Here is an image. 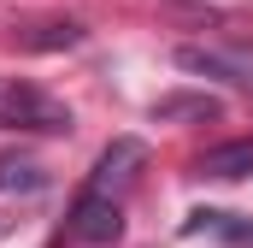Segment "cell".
<instances>
[{
    "instance_id": "6da1fadb",
    "label": "cell",
    "mask_w": 253,
    "mask_h": 248,
    "mask_svg": "<svg viewBox=\"0 0 253 248\" xmlns=\"http://www.w3.org/2000/svg\"><path fill=\"white\" fill-rule=\"evenodd\" d=\"M141 166H147V142H141V136H112L106 154L94 160V172H88L83 195H94V201H118V195L141 178Z\"/></svg>"
},
{
    "instance_id": "7a4b0ae2",
    "label": "cell",
    "mask_w": 253,
    "mask_h": 248,
    "mask_svg": "<svg viewBox=\"0 0 253 248\" xmlns=\"http://www.w3.org/2000/svg\"><path fill=\"white\" fill-rule=\"evenodd\" d=\"M65 124H71V113L59 101H47L30 83L0 77V130H65Z\"/></svg>"
},
{
    "instance_id": "3957f363",
    "label": "cell",
    "mask_w": 253,
    "mask_h": 248,
    "mask_svg": "<svg viewBox=\"0 0 253 248\" xmlns=\"http://www.w3.org/2000/svg\"><path fill=\"white\" fill-rule=\"evenodd\" d=\"M118 231H124V219H118V201H94V195H77V207H71V237L77 243H118Z\"/></svg>"
},
{
    "instance_id": "277c9868",
    "label": "cell",
    "mask_w": 253,
    "mask_h": 248,
    "mask_svg": "<svg viewBox=\"0 0 253 248\" xmlns=\"http://www.w3.org/2000/svg\"><path fill=\"white\" fill-rule=\"evenodd\" d=\"M183 231L189 237H218L230 248H253V219L248 213H212V207H200V213H189Z\"/></svg>"
},
{
    "instance_id": "5b68a950",
    "label": "cell",
    "mask_w": 253,
    "mask_h": 248,
    "mask_svg": "<svg viewBox=\"0 0 253 248\" xmlns=\"http://www.w3.org/2000/svg\"><path fill=\"white\" fill-rule=\"evenodd\" d=\"M177 65H183V71H200V77H218V83H230V89H253L248 65L224 60V54H212V48H177Z\"/></svg>"
},
{
    "instance_id": "8992f818",
    "label": "cell",
    "mask_w": 253,
    "mask_h": 248,
    "mask_svg": "<svg viewBox=\"0 0 253 248\" xmlns=\"http://www.w3.org/2000/svg\"><path fill=\"white\" fill-rule=\"evenodd\" d=\"M194 172H200V178H218V184L248 178V172H253V142H224V148H206V154L194 160Z\"/></svg>"
},
{
    "instance_id": "52a82bcc",
    "label": "cell",
    "mask_w": 253,
    "mask_h": 248,
    "mask_svg": "<svg viewBox=\"0 0 253 248\" xmlns=\"http://www.w3.org/2000/svg\"><path fill=\"white\" fill-rule=\"evenodd\" d=\"M42 184H47V178H42V166H36L30 154H18V148L0 154V195H36Z\"/></svg>"
},
{
    "instance_id": "ba28073f",
    "label": "cell",
    "mask_w": 253,
    "mask_h": 248,
    "mask_svg": "<svg viewBox=\"0 0 253 248\" xmlns=\"http://www.w3.org/2000/svg\"><path fill=\"white\" fill-rule=\"evenodd\" d=\"M212 113H218L212 95H165V101H153V124H171V119H212Z\"/></svg>"
},
{
    "instance_id": "9c48e42d",
    "label": "cell",
    "mask_w": 253,
    "mask_h": 248,
    "mask_svg": "<svg viewBox=\"0 0 253 248\" xmlns=\"http://www.w3.org/2000/svg\"><path fill=\"white\" fill-rule=\"evenodd\" d=\"M83 30L77 24H47V36H30V48H71Z\"/></svg>"
}]
</instances>
